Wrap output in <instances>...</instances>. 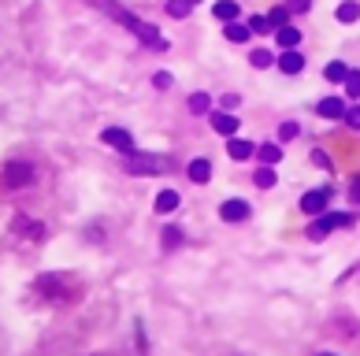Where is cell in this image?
Returning a JSON list of instances; mask_svg holds the SVG:
<instances>
[{"label":"cell","instance_id":"obj_8","mask_svg":"<svg viewBox=\"0 0 360 356\" xmlns=\"http://www.w3.org/2000/svg\"><path fill=\"white\" fill-rule=\"evenodd\" d=\"M275 63H279L282 75H301V71H304V56H301L297 49H282V56L275 60Z\"/></svg>","mask_w":360,"mask_h":356},{"label":"cell","instance_id":"obj_29","mask_svg":"<svg viewBox=\"0 0 360 356\" xmlns=\"http://www.w3.org/2000/svg\"><path fill=\"white\" fill-rule=\"evenodd\" d=\"M249 30H253V34H264V30H271V26H267V15H253V19H249Z\"/></svg>","mask_w":360,"mask_h":356},{"label":"cell","instance_id":"obj_27","mask_svg":"<svg viewBox=\"0 0 360 356\" xmlns=\"http://www.w3.org/2000/svg\"><path fill=\"white\" fill-rule=\"evenodd\" d=\"M312 163H316L319 171H330V167H335V163H330V156H327L323 149H312Z\"/></svg>","mask_w":360,"mask_h":356},{"label":"cell","instance_id":"obj_19","mask_svg":"<svg viewBox=\"0 0 360 356\" xmlns=\"http://www.w3.org/2000/svg\"><path fill=\"white\" fill-rule=\"evenodd\" d=\"M323 78H327V82H346L349 78V67L341 60H330L327 67H323Z\"/></svg>","mask_w":360,"mask_h":356},{"label":"cell","instance_id":"obj_11","mask_svg":"<svg viewBox=\"0 0 360 356\" xmlns=\"http://www.w3.org/2000/svg\"><path fill=\"white\" fill-rule=\"evenodd\" d=\"M316 112H319V119H346V100L327 97V100H319V104H316Z\"/></svg>","mask_w":360,"mask_h":356},{"label":"cell","instance_id":"obj_30","mask_svg":"<svg viewBox=\"0 0 360 356\" xmlns=\"http://www.w3.org/2000/svg\"><path fill=\"white\" fill-rule=\"evenodd\" d=\"M286 8H290V12H308V8H312V0H286Z\"/></svg>","mask_w":360,"mask_h":356},{"label":"cell","instance_id":"obj_20","mask_svg":"<svg viewBox=\"0 0 360 356\" xmlns=\"http://www.w3.org/2000/svg\"><path fill=\"white\" fill-rule=\"evenodd\" d=\"M253 182H256L260 189H271V186H279V175H275V167H260V171L253 175Z\"/></svg>","mask_w":360,"mask_h":356},{"label":"cell","instance_id":"obj_4","mask_svg":"<svg viewBox=\"0 0 360 356\" xmlns=\"http://www.w3.org/2000/svg\"><path fill=\"white\" fill-rule=\"evenodd\" d=\"M123 167L131 171V175H156V171H164V160L153 156V152H126L123 156Z\"/></svg>","mask_w":360,"mask_h":356},{"label":"cell","instance_id":"obj_5","mask_svg":"<svg viewBox=\"0 0 360 356\" xmlns=\"http://www.w3.org/2000/svg\"><path fill=\"white\" fill-rule=\"evenodd\" d=\"M249 215H253V208H249V200H242V197H230L219 204V219H223V223H245Z\"/></svg>","mask_w":360,"mask_h":356},{"label":"cell","instance_id":"obj_12","mask_svg":"<svg viewBox=\"0 0 360 356\" xmlns=\"http://www.w3.org/2000/svg\"><path fill=\"white\" fill-rule=\"evenodd\" d=\"M182 204V197L175 193V189H160V193H156V204H153V212H160V215H171L175 208Z\"/></svg>","mask_w":360,"mask_h":356},{"label":"cell","instance_id":"obj_36","mask_svg":"<svg viewBox=\"0 0 360 356\" xmlns=\"http://www.w3.org/2000/svg\"><path fill=\"white\" fill-rule=\"evenodd\" d=\"M190 4H197V0H190Z\"/></svg>","mask_w":360,"mask_h":356},{"label":"cell","instance_id":"obj_26","mask_svg":"<svg viewBox=\"0 0 360 356\" xmlns=\"http://www.w3.org/2000/svg\"><path fill=\"white\" fill-rule=\"evenodd\" d=\"M346 93L360 100V71H349V78H346Z\"/></svg>","mask_w":360,"mask_h":356},{"label":"cell","instance_id":"obj_22","mask_svg":"<svg viewBox=\"0 0 360 356\" xmlns=\"http://www.w3.org/2000/svg\"><path fill=\"white\" fill-rule=\"evenodd\" d=\"M182 241H186V234L179 226H164V249H179Z\"/></svg>","mask_w":360,"mask_h":356},{"label":"cell","instance_id":"obj_16","mask_svg":"<svg viewBox=\"0 0 360 356\" xmlns=\"http://www.w3.org/2000/svg\"><path fill=\"white\" fill-rule=\"evenodd\" d=\"M256 156H260L264 167H275V163L282 160V145H271V141H267V145H256Z\"/></svg>","mask_w":360,"mask_h":356},{"label":"cell","instance_id":"obj_23","mask_svg":"<svg viewBox=\"0 0 360 356\" xmlns=\"http://www.w3.org/2000/svg\"><path fill=\"white\" fill-rule=\"evenodd\" d=\"M286 19H290V8H271V12H267V26H275V30L286 26Z\"/></svg>","mask_w":360,"mask_h":356},{"label":"cell","instance_id":"obj_24","mask_svg":"<svg viewBox=\"0 0 360 356\" xmlns=\"http://www.w3.org/2000/svg\"><path fill=\"white\" fill-rule=\"evenodd\" d=\"M190 0H171V4H168V15H171V19H186V15H190Z\"/></svg>","mask_w":360,"mask_h":356},{"label":"cell","instance_id":"obj_13","mask_svg":"<svg viewBox=\"0 0 360 356\" xmlns=\"http://www.w3.org/2000/svg\"><path fill=\"white\" fill-rule=\"evenodd\" d=\"M227 152H230V160H249V156H256V145L253 141H245V138H230L227 141Z\"/></svg>","mask_w":360,"mask_h":356},{"label":"cell","instance_id":"obj_7","mask_svg":"<svg viewBox=\"0 0 360 356\" xmlns=\"http://www.w3.org/2000/svg\"><path fill=\"white\" fill-rule=\"evenodd\" d=\"M100 141H104V145H115L123 156H126V152H134V138H131L126 130H119V126H108V130L100 134Z\"/></svg>","mask_w":360,"mask_h":356},{"label":"cell","instance_id":"obj_14","mask_svg":"<svg viewBox=\"0 0 360 356\" xmlns=\"http://www.w3.org/2000/svg\"><path fill=\"white\" fill-rule=\"evenodd\" d=\"M223 38L230 41V45H242V41H249L253 38V30H249V23H223Z\"/></svg>","mask_w":360,"mask_h":356},{"label":"cell","instance_id":"obj_35","mask_svg":"<svg viewBox=\"0 0 360 356\" xmlns=\"http://www.w3.org/2000/svg\"><path fill=\"white\" fill-rule=\"evenodd\" d=\"M319 356H335V353H319Z\"/></svg>","mask_w":360,"mask_h":356},{"label":"cell","instance_id":"obj_3","mask_svg":"<svg viewBox=\"0 0 360 356\" xmlns=\"http://www.w3.org/2000/svg\"><path fill=\"white\" fill-rule=\"evenodd\" d=\"M34 182V163L26 160H8L4 167H0V186L4 189H23Z\"/></svg>","mask_w":360,"mask_h":356},{"label":"cell","instance_id":"obj_21","mask_svg":"<svg viewBox=\"0 0 360 356\" xmlns=\"http://www.w3.org/2000/svg\"><path fill=\"white\" fill-rule=\"evenodd\" d=\"M190 112H193V115L212 112V97H208V93H193V97H190Z\"/></svg>","mask_w":360,"mask_h":356},{"label":"cell","instance_id":"obj_2","mask_svg":"<svg viewBox=\"0 0 360 356\" xmlns=\"http://www.w3.org/2000/svg\"><path fill=\"white\" fill-rule=\"evenodd\" d=\"M353 219L357 215H346V212H323V215H316V223L308 226V241H323L330 230H341V226H353Z\"/></svg>","mask_w":360,"mask_h":356},{"label":"cell","instance_id":"obj_32","mask_svg":"<svg viewBox=\"0 0 360 356\" xmlns=\"http://www.w3.org/2000/svg\"><path fill=\"white\" fill-rule=\"evenodd\" d=\"M153 86H156V89H168V86H171V75H168V71H160V75L153 78Z\"/></svg>","mask_w":360,"mask_h":356},{"label":"cell","instance_id":"obj_15","mask_svg":"<svg viewBox=\"0 0 360 356\" xmlns=\"http://www.w3.org/2000/svg\"><path fill=\"white\" fill-rule=\"evenodd\" d=\"M212 15H216L219 23H234L238 15H242V4H234V0H219V4H212Z\"/></svg>","mask_w":360,"mask_h":356},{"label":"cell","instance_id":"obj_18","mask_svg":"<svg viewBox=\"0 0 360 356\" xmlns=\"http://www.w3.org/2000/svg\"><path fill=\"white\" fill-rule=\"evenodd\" d=\"M360 19V0H341L338 4V23H357Z\"/></svg>","mask_w":360,"mask_h":356},{"label":"cell","instance_id":"obj_31","mask_svg":"<svg viewBox=\"0 0 360 356\" xmlns=\"http://www.w3.org/2000/svg\"><path fill=\"white\" fill-rule=\"evenodd\" d=\"M346 123L353 126V130H360V104H357V108H349V112H346Z\"/></svg>","mask_w":360,"mask_h":356},{"label":"cell","instance_id":"obj_9","mask_svg":"<svg viewBox=\"0 0 360 356\" xmlns=\"http://www.w3.org/2000/svg\"><path fill=\"white\" fill-rule=\"evenodd\" d=\"M208 123H212V130L223 134V138H234V134H238V119L230 115V112H212Z\"/></svg>","mask_w":360,"mask_h":356},{"label":"cell","instance_id":"obj_25","mask_svg":"<svg viewBox=\"0 0 360 356\" xmlns=\"http://www.w3.org/2000/svg\"><path fill=\"white\" fill-rule=\"evenodd\" d=\"M249 63H253V67H271V63H275V56H271V52H267V49H256L253 52V56H249Z\"/></svg>","mask_w":360,"mask_h":356},{"label":"cell","instance_id":"obj_1","mask_svg":"<svg viewBox=\"0 0 360 356\" xmlns=\"http://www.w3.org/2000/svg\"><path fill=\"white\" fill-rule=\"evenodd\" d=\"M100 8H104L108 15H115V19L123 23L126 30H134V34H137V41H142V45H149V49H168V41L160 38V30H156V26L142 23V19H137V15L123 12V8H115V0H100Z\"/></svg>","mask_w":360,"mask_h":356},{"label":"cell","instance_id":"obj_34","mask_svg":"<svg viewBox=\"0 0 360 356\" xmlns=\"http://www.w3.org/2000/svg\"><path fill=\"white\" fill-rule=\"evenodd\" d=\"M349 200H353V204H360V175L353 178V186H349Z\"/></svg>","mask_w":360,"mask_h":356},{"label":"cell","instance_id":"obj_17","mask_svg":"<svg viewBox=\"0 0 360 356\" xmlns=\"http://www.w3.org/2000/svg\"><path fill=\"white\" fill-rule=\"evenodd\" d=\"M275 41H279L282 49H297V45H301V30H297V26H290V23H286V26H279Z\"/></svg>","mask_w":360,"mask_h":356},{"label":"cell","instance_id":"obj_28","mask_svg":"<svg viewBox=\"0 0 360 356\" xmlns=\"http://www.w3.org/2000/svg\"><path fill=\"white\" fill-rule=\"evenodd\" d=\"M297 134H301V126H297V123H282V126H279V138H282V141H293Z\"/></svg>","mask_w":360,"mask_h":356},{"label":"cell","instance_id":"obj_6","mask_svg":"<svg viewBox=\"0 0 360 356\" xmlns=\"http://www.w3.org/2000/svg\"><path fill=\"white\" fill-rule=\"evenodd\" d=\"M327 200H330V189H312V193L301 197V212L316 219V215L327 212Z\"/></svg>","mask_w":360,"mask_h":356},{"label":"cell","instance_id":"obj_33","mask_svg":"<svg viewBox=\"0 0 360 356\" xmlns=\"http://www.w3.org/2000/svg\"><path fill=\"white\" fill-rule=\"evenodd\" d=\"M238 104H242V97H238V93H227V97H223V108H227V112H234Z\"/></svg>","mask_w":360,"mask_h":356},{"label":"cell","instance_id":"obj_10","mask_svg":"<svg viewBox=\"0 0 360 356\" xmlns=\"http://www.w3.org/2000/svg\"><path fill=\"white\" fill-rule=\"evenodd\" d=\"M186 175H190V182H197V186H208V182H212V160H205V156L190 160Z\"/></svg>","mask_w":360,"mask_h":356}]
</instances>
